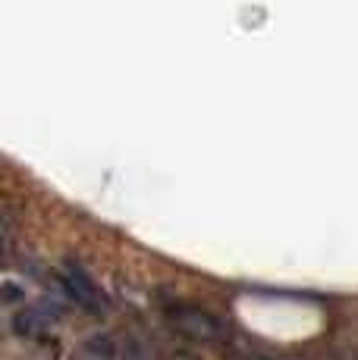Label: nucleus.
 Here are the masks:
<instances>
[{
    "instance_id": "f257e3e1",
    "label": "nucleus",
    "mask_w": 358,
    "mask_h": 360,
    "mask_svg": "<svg viewBox=\"0 0 358 360\" xmlns=\"http://www.w3.org/2000/svg\"><path fill=\"white\" fill-rule=\"evenodd\" d=\"M167 320L173 323L179 332L192 335L195 342H214V338L223 335V323L217 320L211 310L198 307V304H185V301H173L167 310Z\"/></svg>"
},
{
    "instance_id": "f03ea898",
    "label": "nucleus",
    "mask_w": 358,
    "mask_h": 360,
    "mask_svg": "<svg viewBox=\"0 0 358 360\" xmlns=\"http://www.w3.org/2000/svg\"><path fill=\"white\" fill-rule=\"evenodd\" d=\"M57 279H60V285H63V292L70 295L79 307H85V310H101L104 307V295L98 292V285H94V282L88 279L79 266H63L57 273Z\"/></svg>"
}]
</instances>
